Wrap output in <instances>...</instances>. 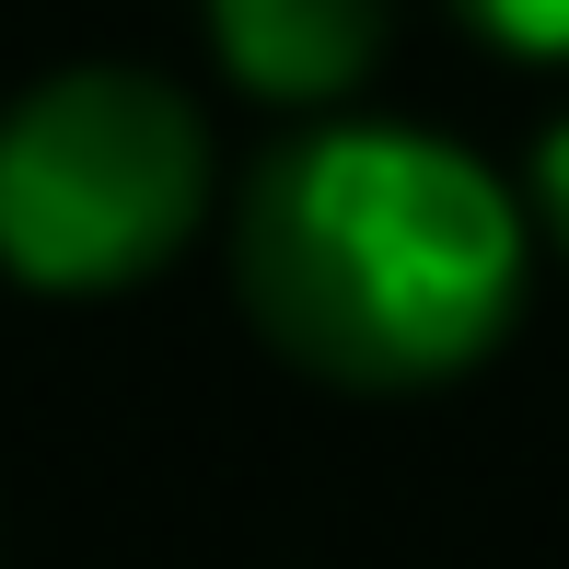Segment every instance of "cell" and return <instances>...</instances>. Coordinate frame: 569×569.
<instances>
[{
    "mask_svg": "<svg viewBox=\"0 0 569 569\" xmlns=\"http://www.w3.org/2000/svg\"><path fill=\"white\" fill-rule=\"evenodd\" d=\"M523 187L407 117H315L232 198V291L256 338L338 396H430L477 372L523 315Z\"/></svg>",
    "mask_w": 569,
    "mask_h": 569,
    "instance_id": "1",
    "label": "cell"
},
{
    "mask_svg": "<svg viewBox=\"0 0 569 569\" xmlns=\"http://www.w3.org/2000/svg\"><path fill=\"white\" fill-rule=\"evenodd\" d=\"M210 221V128L163 70L82 59L0 106V279L106 302L163 279Z\"/></svg>",
    "mask_w": 569,
    "mask_h": 569,
    "instance_id": "2",
    "label": "cell"
},
{
    "mask_svg": "<svg viewBox=\"0 0 569 569\" xmlns=\"http://www.w3.org/2000/svg\"><path fill=\"white\" fill-rule=\"evenodd\" d=\"M198 12H210V59L256 106H291V117L349 106L396 36V0H198Z\"/></svg>",
    "mask_w": 569,
    "mask_h": 569,
    "instance_id": "3",
    "label": "cell"
},
{
    "mask_svg": "<svg viewBox=\"0 0 569 569\" xmlns=\"http://www.w3.org/2000/svg\"><path fill=\"white\" fill-rule=\"evenodd\" d=\"M453 12L511 59H569V0H453Z\"/></svg>",
    "mask_w": 569,
    "mask_h": 569,
    "instance_id": "4",
    "label": "cell"
},
{
    "mask_svg": "<svg viewBox=\"0 0 569 569\" xmlns=\"http://www.w3.org/2000/svg\"><path fill=\"white\" fill-rule=\"evenodd\" d=\"M523 210H535V232L569 256V117H547V140H535V174H523Z\"/></svg>",
    "mask_w": 569,
    "mask_h": 569,
    "instance_id": "5",
    "label": "cell"
}]
</instances>
